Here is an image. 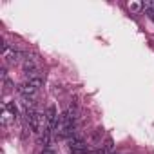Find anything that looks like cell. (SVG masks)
<instances>
[{
    "mask_svg": "<svg viewBox=\"0 0 154 154\" xmlns=\"http://www.w3.org/2000/svg\"><path fill=\"white\" fill-rule=\"evenodd\" d=\"M141 6H143L145 13H147V11H154V0H143Z\"/></svg>",
    "mask_w": 154,
    "mask_h": 154,
    "instance_id": "obj_8",
    "label": "cell"
},
{
    "mask_svg": "<svg viewBox=\"0 0 154 154\" xmlns=\"http://www.w3.org/2000/svg\"><path fill=\"white\" fill-rule=\"evenodd\" d=\"M53 94H62V89H60V85H54V89H53Z\"/></svg>",
    "mask_w": 154,
    "mask_h": 154,
    "instance_id": "obj_11",
    "label": "cell"
},
{
    "mask_svg": "<svg viewBox=\"0 0 154 154\" xmlns=\"http://www.w3.org/2000/svg\"><path fill=\"white\" fill-rule=\"evenodd\" d=\"M45 120H47V127H49L51 132H53V129H54V125H56V122H58V114H56V107H54V105H49V107H47V111H45Z\"/></svg>",
    "mask_w": 154,
    "mask_h": 154,
    "instance_id": "obj_5",
    "label": "cell"
},
{
    "mask_svg": "<svg viewBox=\"0 0 154 154\" xmlns=\"http://www.w3.org/2000/svg\"><path fill=\"white\" fill-rule=\"evenodd\" d=\"M67 145H69V150H71L72 154H85V152H89V150H87V143H85L80 136L69 138V140H67Z\"/></svg>",
    "mask_w": 154,
    "mask_h": 154,
    "instance_id": "obj_2",
    "label": "cell"
},
{
    "mask_svg": "<svg viewBox=\"0 0 154 154\" xmlns=\"http://www.w3.org/2000/svg\"><path fill=\"white\" fill-rule=\"evenodd\" d=\"M2 58L8 62V63H18L26 58V54L18 49H15V45H9V44H4L2 45Z\"/></svg>",
    "mask_w": 154,
    "mask_h": 154,
    "instance_id": "obj_1",
    "label": "cell"
},
{
    "mask_svg": "<svg viewBox=\"0 0 154 154\" xmlns=\"http://www.w3.org/2000/svg\"><path fill=\"white\" fill-rule=\"evenodd\" d=\"M15 120H17V116H13L8 109H4L2 111V116H0V122H2V125L4 127H9V125H13L15 123Z\"/></svg>",
    "mask_w": 154,
    "mask_h": 154,
    "instance_id": "obj_6",
    "label": "cell"
},
{
    "mask_svg": "<svg viewBox=\"0 0 154 154\" xmlns=\"http://www.w3.org/2000/svg\"><path fill=\"white\" fill-rule=\"evenodd\" d=\"M33 87H36V89H40V87H44V76H42V78H29L27 80Z\"/></svg>",
    "mask_w": 154,
    "mask_h": 154,
    "instance_id": "obj_7",
    "label": "cell"
},
{
    "mask_svg": "<svg viewBox=\"0 0 154 154\" xmlns=\"http://www.w3.org/2000/svg\"><path fill=\"white\" fill-rule=\"evenodd\" d=\"M22 69H24L26 74H29V72L38 71V69H42V67H40V62H38L36 56H33V54H26V58L22 60Z\"/></svg>",
    "mask_w": 154,
    "mask_h": 154,
    "instance_id": "obj_3",
    "label": "cell"
},
{
    "mask_svg": "<svg viewBox=\"0 0 154 154\" xmlns=\"http://www.w3.org/2000/svg\"><path fill=\"white\" fill-rule=\"evenodd\" d=\"M18 93H20L22 96H26V98H35V96H36V93H38V89H36V87H33V85L26 80L24 84H20V85H18Z\"/></svg>",
    "mask_w": 154,
    "mask_h": 154,
    "instance_id": "obj_4",
    "label": "cell"
},
{
    "mask_svg": "<svg viewBox=\"0 0 154 154\" xmlns=\"http://www.w3.org/2000/svg\"><path fill=\"white\" fill-rule=\"evenodd\" d=\"M6 109H8V111L13 114V116H18V109H17V105H15V103L8 102V103H6Z\"/></svg>",
    "mask_w": 154,
    "mask_h": 154,
    "instance_id": "obj_10",
    "label": "cell"
},
{
    "mask_svg": "<svg viewBox=\"0 0 154 154\" xmlns=\"http://www.w3.org/2000/svg\"><path fill=\"white\" fill-rule=\"evenodd\" d=\"M129 9H131V11H134V13H140V11L143 9V6H141V4H138V2H129Z\"/></svg>",
    "mask_w": 154,
    "mask_h": 154,
    "instance_id": "obj_9",
    "label": "cell"
}]
</instances>
